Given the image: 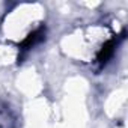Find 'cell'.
I'll use <instances>...</instances> for the list:
<instances>
[{
    "mask_svg": "<svg viewBox=\"0 0 128 128\" xmlns=\"http://www.w3.org/2000/svg\"><path fill=\"white\" fill-rule=\"evenodd\" d=\"M44 38V32L39 29V30H36V32H33L32 35H29L26 39H24V42H23V48H32L36 42H39L41 39Z\"/></svg>",
    "mask_w": 128,
    "mask_h": 128,
    "instance_id": "obj_1",
    "label": "cell"
},
{
    "mask_svg": "<svg viewBox=\"0 0 128 128\" xmlns=\"http://www.w3.org/2000/svg\"><path fill=\"white\" fill-rule=\"evenodd\" d=\"M113 51H114V42H113V41H108V42L104 45V48L100 51V54H98V60H100L101 63H106V62L112 57Z\"/></svg>",
    "mask_w": 128,
    "mask_h": 128,
    "instance_id": "obj_2",
    "label": "cell"
}]
</instances>
